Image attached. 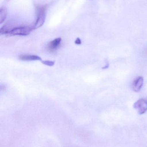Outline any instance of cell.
Listing matches in <instances>:
<instances>
[{
  "instance_id": "1",
  "label": "cell",
  "mask_w": 147,
  "mask_h": 147,
  "mask_svg": "<svg viewBox=\"0 0 147 147\" xmlns=\"http://www.w3.org/2000/svg\"><path fill=\"white\" fill-rule=\"evenodd\" d=\"M33 27L28 26L19 27L14 28L9 33L11 35L26 36L28 35L33 30Z\"/></svg>"
},
{
  "instance_id": "2",
  "label": "cell",
  "mask_w": 147,
  "mask_h": 147,
  "mask_svg": "<svg viewBox=\"0 0 147 147\" xmlns=\"http://www.w3.org/2000/svg\"><path fill=\"white\" fill-rule=\"evenodd\" d=\"M134 108L140 115L146 113L147 111V100L144 98L139 99L134 105Z\"/></svg>"
},
{
  "instance_id": "3",
  "label": "cell",
  "mask_w": 147,
  "mask_h": 147,
  "mask_svg": "<svg viewBox=\"0 0 147 147\" xmlns=\"http://www.w3.org/2000/svg\"><path fill=\"white\" fill-rule=\"evenodd\" d=\"M143 82H144V79L143 77L142 76H139L136 78L134 80L132 84V88L133 90L136 92L140 91L143 86Z\"/></svg>"
},
{
  "instance_id": "4",
  "label": "cell",
  "mask_w": 147,
  "mask_h": 147,
  "mask_svg": "<svg viewBox=\"0 0 147 147\" xmlns=\"http://www.w3.org/2000/svg\"><path fill=\"white\" fill-rule=\"evenodd\" d=\"M45 15L44 11L41 10L37 17V19L35 23V25H34L32 27L33 29H36L42 26L45 22Z\"/></svg>"
},
{
  "instance_id": "5",
  "label": "cell",
  "mask_w": 147,
  "mask_h": 147,
  "mask_svg": "<svg viewBox=\"0 0 147 147\" xmlns=\"http://www.w3.org/2000/svg\"><path fill=\"white\" fill-rule=\"evenodd\" d=\"M62 40L61 38H58L50 42L47 46V49L51 51L56 50L60 45Z\"/></svg>"
},
{
  "instance_id": "6",
  "label": "cell",
  "mask_w": 147,
  "mask_h": 147,
  "mask_svg": "<svg viewBox=\"0 0 147 147\" xmlns=\"http://www.w3.org/2000/svg\"><path fill=\"white\" fill-rule=\"evenodd\" d=\"M19 58L20 60H23V61H35V60L42 61L41 58L35 55H21L19 56Z\"/></svg>"
},
{
  "instance_id": "7",
  "label": "cell",
  "mask_w": 147,
  "mask_h": 147,
  "mask_svg": "<svg viewBox=\"0 0 147 147\" xmlns=\"http://www.w3.org/2000/svg\"><path fill=\"white\" fill-rule=\"evenodd\" d=\"M7 9L4 7L1 8L0 10V23L2 24L5 21L7 16Z\"/></svg>"
},
{
  "instance_id": "8",
  "label": "cell",
  "mask_w": 147,
  "mask_h": 147,
  "mask_svg": "<svg viewBox=\"0 0 147 147\" xmlns=\"http://www.w3.org/2000/svg\"><path fill=\"white\" fill-rule=\"evenodd\" d=\"M41 62H42V63L47 65V66H52L54 64V62H53V61L46 60V61H41Z\"/></svg>"
},
{
  "instance_id": "9",
  "label": "cell",
  "mask_w": 147,
  "mask_h": 147,
  "mask_svg": "<svg viewBox=\"0 0 147 147\" xmlns=\"http://www.w3.org/2000/svg\"><path fill=\"white\" fill-rule=\"evenodd\" d=\"M81 40L80 38H77V39H76V41H75V44L77 45H80L81 44Z\"/></svg>"
},
{
  "instance_id": "10",
  "label": "cell",
  "mask_w": 147,
  "mask_h": 147,
  "mask_svg": "<svg viewBox=\"0 0 147 147\" xmlns=\"http://www.w3.org/2000/svg\"><path fill=\"white\" fill-rule=\"evenodd\" d=\"M144 53L145 55H147V49H146V50L144 51Z\"/></svg>"
}]
</instances>
